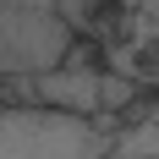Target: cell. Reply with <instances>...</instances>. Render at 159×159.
Segmentation results:
<instances>
[{"label": "cell", "mask_w": 159, "mask_h": 159, "mask_svg": "<svg viewBox=\"0 0 159 159\" xmlns=\"http://www.w3.org/2000/svg\"><path fill=\"white\" fill-rule=\"evenodd\" d=\"M71 44L55 0H0V77H44Z\"/></svg>", "instance_id": "6da1fadb"}, {"label": "cell", "mask_w": 159, "mask_h": 159, "mask_svg": "<svg viewBox=\"0 0 159 159\" xmlns=\"http://www.w3.org/2000/svg\"><path fill=\"white\" fill-rule=\"evenodd\" d=\"M0 159H110V132L55 110H0Z\"/></svg>", "instance_id": "7a4b0ae2"}, {"label": "cell", "mask_w": 159, "mask_h": 159, "mask_svg": "<svg viewBox=\"0 0 159 159\" xmlns=\"http://www.w3.org/2000/svg\"><path fill=\"white\" fill-rule=\"evenodd\" d=\"M28 88H33V110L77 115V121L99 115V71L93 66H55L44 77H28Z\"/></svg>", "instance_id": "3957f363"}, {"label": "cell", "mask_w": 159, "mask_h": 159, "mask_svg": "<svg viewBox=\"0 0 159 159\" xmlns=\"http://www.w3.org/2000/svg\"><path fill=\"white\" fill-rule=\"evenodd\" d=\"M132 99H137V82L132 77H115V71H99V115H121L132 104Z\"/></svg>", "instance_id": "277c9868"}, {"label": "cell", "mask_w": 159, "mask_h": 159, "mask_svg": "<svg viewBox=\"0 0 159 159\" xmlns=\"http://www.w3.org/2000/svg\"><path fill=\"white\" fill-rule=\"evenodd\" d=\"M110 159H115V154H110Z\"/></svg>", "instance_id": "5b68a950"}]
</instances>
